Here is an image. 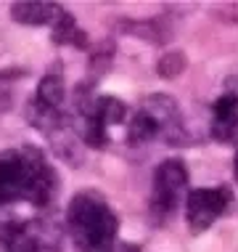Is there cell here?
Returning a JSON list of instances; mask_svg holds the SVG:
<instances>
[{"label": "cell", "instance_id": "cell-1", "mask_svg": "<svg viewBox=\"0 0 238 252\" xmlns=\"http://www.w3.org/2000/svg\"><path fill=\"white\" fill-rule=\"evenodd\" d=\"M69 226L79 252H111L117 239V215L95 191H82L72 199Z\"/></svg>", "mask_w": 238, "mask_h": 252}, {"label": "cell", "instance_id": "cell-2", "mask_svg": "<svg viewBox=\"0 0 238 252\" xmlns=\"http://www.w3.org/2000/svg\"><path fill=\"white\" fill-rule=\"evenodd\" d=\"M188 189V170L180 159H167L156 167L154 175V199L151 210L159 215H169L172 210H178Z\"/></svg>", "mask_w": 238, "mask_h": 252}, {"label": "cell", "instance_id": "cell-3", "mask_svg": "<svg viewBox=\"0 0 238 252\" xmlns=\"http://www.w3.org/2000/svg\"><path fill=\"white\" fill-rule=\"evenodd\" d=\"M233 194L228 186H217V189H193L185 199V215L188 223L193 228V234L207 231L220 215L228 213Z\"/></svg>", "mask_w": 238, "mask_h": 252}, {"label": "cell", "instance_id": "cell-4", "mask_svg": "<svg viewBox=\"0 0 238 252\" xmlns=\"http://www.w3.org/2000/svg\"><path fill=\"white\" fill-rule=\"evenodd\" d=\"M143 112L148 114L156 127H159V135L169 144H183L185 141V127H183V117H180V109L178 101L172 96H164V93H151L146 98V106Z\"/></svg>", "mask_w": 238, "mask_h": 252}, {"label": "cell", "instance_id": "cell-5", "mask_svg": "<svg viewBox=\"0 0 238 252\" xmlns=\"http://www.w3.org/2000/svg\"><path fill=\"white\" fill-rule=\"evenodd\" d=\"M29 186V165L19 154L0 157V199H13Z\"/></svg>", "mask_w": 238, "mask_h": 252}, {"label": "cell", "instance_id": "cell-6", "mask_svg": "<svg viewBox=\"0 0 238 252\" xmlns=\"http://www.w3.org/2000/svg\"><path fill=\"white\" fill-rule=\"evenodd\" d=\"M238 135V93H228L214 104V117H212V138L233 141Z\"/></svg>", "mask_w": 238, "mask_h": 252}, {"label": "cell", "instance_id": "cell-7", "mask_svg": "<svg viewBox=\"0 0 238 252\" xmlns=\"http://www.w3.org/2000/svg\"><path fill=\"white\" fill-rule=\"evenodd\" d=\"M125 114H127V106L122 104L119 98H114V96H101V98H95V120H98L104 127L122 125Z\"/></svg>", "mask_w": 238, "mask_h": 252}, {"label": "cell", "instance_id": "cell-8", "mask_svg": "<svg viewBox=\"0 0 238 252\" xmlns=\"http://www.w3.org/2000/svg\"><path fill=\"white\" fill-rule=\"evenodd\" d=\"M156 135H159V127H156V122L148 117L146 112H138L130 122V127H127V141H130L132 146H146L148 141H154Z\"/></svg>", "mask_w": 238, "mask_h": 252}, {"label": "cell", "instance_id": "cell-9", "mask_svg": "<svg viewBox=\"0 0 238 252\" xmlns=\"http://www.w3.org/2000/svg\"><path fill=\"white\" fill-rule=\"evenodd\" d=\"M53 13H61V8L48 5V3H19V5H13V19H19V22H24V24H43L53 16Z\"/></svg>", "mask_w": 238, "mask_h": 252}, {"label": "cell", "instance_id": "cell-10", "mask_svg": "<svg viewBox=\"0 0 238 252\" xmlns=\"http://www.w3.org/2000/svg\"><path fill=\"white\" fill-rule=\"evenodd\" d=\"M56 43H72V45H77V48H85L87 45L85 32L77 30V24H74V19L69 13H61V19L56 24Z\"/></svg>", "mask_w": 238, "mask_h": 252}, {"label": "cell", "instance_id": "cell-11", "mask_svg": "<svg viewBox=\"0 0 238 252\" xmlns=\"http://www.w3.org/2000/svg\"><path fill=\"white\" fill-rule=\"evenodd\" d=\"M37 98L48 109H58V104L64 101V83H61V77H45L37 88Z\"/></svg>", "mask_w": 238, "mask_h": 252}, {"label": "cell", "instance_id": "cell-12", "mask_svg": "<svg viewBox=\"0 0 238 252\" xmlns=\"http://www.w3.org/2000/svg\"><path fill=\"white\" fill-rule=\"evenodd\" d=\"M185 64H188L185 53L167 51L164 56L159 59V64H156V72H159V77H164V80H175V77H180V74H183Z\"/></svg>", "mask_w": 238, "mask_h": 252}, {"label": "cell", "instance_id": "cell-13", "mask_svg": "<svg viewBox=\"0 0 238 252\" xmlns=\"http://www.w3.org/2000/svg\"><path fill=\"white\" fill-rule=\"evenodd\" d=\"M111 59H114V43H111V40H106V43H101L98 48H95L93 59H90V74H93V77L106 74L108 66H111Z\"/></svg>", "mask_w": 238, "mask_h": 252}, {"label": "cell", "instance_id": "cell-14", "mask_svg": "<svg viewBox=\"0 0 238 252\" xmlns=\"http://www.w3.org/2000/svg\"><path fill=\"white\" fill-rule=\"evenodd\" d=\"M236 181H238V149H236Z\"/></svg>", "mask_w": 238, "mask_h": 252}]
</instances>
